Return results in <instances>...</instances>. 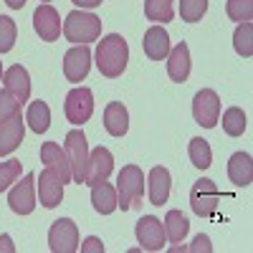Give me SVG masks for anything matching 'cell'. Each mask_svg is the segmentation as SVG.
I'll use <instances>...</instances> for the list:
<instances>
[{
  "instance_id": "cell-1",
  "label": "cell",
  "mask_w": 253,
  "mask_h": 253,
  "mask_svg": "<svg viewBox=\"0 0 253 253\" xmlns=\"http://www.w3.org/2000/svg\"><path fill=\"white\" fill-rule=\"evenodd\" d=\"M126 61H129V46L119 33H109L99 41L96 46V69L101 71V76L107 79H117L124 74Z\"/></svg>"
},
{
  "instance_id": "cell-2",
  "label": "cell",
  "mask_w": 253,
  "mask_h": 253,
  "mask_svg": "<svg viewBox=\"0 0 253 253\" xmlns=\"http://www.w3.org/2000/svg\"><path fill=\"white\" fill-rule=\"evenodd\" d=\"M144 193V175L137 165H124L117 175V208L132 210L142 205Z\"/></svg>"
},
{
  "instance_id": "cell-3",
  "label": "cell",
  "mask_w": 253,
  "mask_h": 253,
  "mask_svg": "<svg viewBox=\"0 0 253 253\" xmlns=\"http://www.w3.org/2000/svg\"><path fill=\"white\" fill-rule=\"evenodd\" d=\"M63 36L76 46H89L91 41H96L101 36V20L94 13L71 10L66 15V20H63Z\"/></svg>"
},
{
  "instance_id": "cell-4",
  "label": "cell",
  "mask_w": 253,
  "mask_h": 253,
  "mask_svg": "<svg viewBox=\"0 0 253 253\" xmlns=\"http://www.w3.org/2000/svg\"><path fill=\"white\" fill-rule=\"evenodd\" d=\"M63 150H66V157H69V165H71V182L84 185L86 165H89V144H86L84 132L81 129H71L66 134V142H63Z\"/></svg>"
},
{
  "instance_id": "cell-5",
  "label": "cell",
  "mask_w": 253,
  "mask_h": 253,
  "mask_svg": "<svg viewBox=\"0 0 253 253\" xmlns=\"http://www.w3.org/2000/svg\"><path fill=\"white\" fill-rule=\"evenodd\" d=\"M220 205V190L215 187L213 180H198L190 190V208L198 218H215Z\"/></svg>"
},
{
  "instance_id": "cell-6",
  "label": "cell",
  "mask_w": 253,
  "mask_h": 253,
  "mask_svg": "<svg viewBox=\"0 0 253 253\" xmlns=\"http://www.w3.org/2000/svg\"><path fill=\"white\" fill-rule=\"evenodd\" d=\"M63 112L71 124H86L94 114V94L86 86H76L66 94L63 101Z\"/></svg>"
},
{
  "instance_id": "cell-7",
  "label": "cell",
  "mask_w": 253,
  "mask_h": 253,
  "mask_svg": "<svg viewBox=\"0 0 253 253\" xmlns=\"http://www.w3.org/2000/svg\"><path fill=\"white\" fill-rule=\"evenodd\" d=\"M193 117L203 129H213L220 122V96L213 89H200L193 99Z\"/></svg>"
},
{
  "instance_id": "cell-8",
  "label": "cell",
  "mask_w": 253,
  "mask_h": 253,
  "mask_svg": "<svg viewBox=\"0 0 253 253\" xmlns=\"http://www.w3.org/2000/svg\"><path fill=\"white\" fill-rule=\"evenodd\" d=\"M48 246L53 253H76L79 251V228L71 218H61L48 230Z\"/></svg>"
},
{
  "instance_id": "cell-9",
  "label": "cell",
  "mask_w": 253,
  "mask_h": 253,
  "mask_svg": "<svg viewBox=\"0 0 253 253\" xmlns=\"http://www.w3.org/2000/svg\"><path fill=\"white\" fill-rule=\"evenodd\" d=\"M33 28H36L38 38L46 41V43H53V41H58V38H61V31H63L58 10H56L53 5H48V3L38 5L36 13H33Z\"/></svg>"
},
{
  "instance_id": "cell-10",
  "label": "cell",
  "mask_w": 253,
  "mask_h": 253,
  "mask_svg": "<svg viewBox=\"0 0 253 253\" xmlns=\"http://www.w3.org/2000/svg\"><path fill=\"white\" fill-rule=\"evenodd\" d=\"M33 187H36V177L33 175H26L20 182L15 180L13 190L8 193V205H10L13 213L31 215L36 210V193H33Z\"/></svg>"
},
{
  "instance_id": "cell-11",
  "label": "cell",
  "mask_w": 253,
  "mask_h": 253,
  "mask_svg": "<svg viewBox=\"0 0 253 253\" xmlns=\"http://www.w3.org/2000/svg\"><path fill=\"white\" fill-rule=\"evenodd\" d=\"M114 170V155L107 150V147H96L94 152H89V165H86V177H84V185H99L104 180H109Z\"/></svg>"
},
{
  "instance_id": "cell-12",
  "label": "cell",
  "mask_w": 253,
  "mask_h": 253,
  "mask_svg": "<svg viewBox=\"0 0 253 253\" xmlns=\"http://www.w3.org/2000/svg\"><path fill=\"white\" fill-rule=\"evenodd\" d=\"M91 69V51L89 46H74L66 56H63V76L71 84H79L89 76Z\"/></svg>"
},
{
  "instance_id": "cell-13",
  "label": "cell",
  "mask_w": 253,
  "mask_h": 253,
  "mask_svg": "<svg viewBox=\"0 0 253 253\" xmlns=\"http://www.w3.org/2000/svg\"><path fill=\"white\" fill-rule=\"evenodd\" d=\"M134 233H137V241L144 251H162L165 248V228H162V220H157L155 215H142Z\"/></svg>"
},
{
  "instance_id": "cell-14",
  "label": "cell",
  "mask_w": 253,
  "mask_h": 253,
  "mask_svg": "<svg viewBox=\"0 0 253 253\" xmlns=\"http://www.w3.org/2000/svg\"><path fill=\"white\" fill-rule=\"evenodd\" d=\"M36 187H38V200L43 208H56L63 200V180L51 167H46L41 172V177L36 180Z\"/></svg>"
},
{
  "instance_id": "cell-15",
  "label": "cell",
  "mask_w": 253,
  "mask_h": 253,
  "mask_svg": "<svg viewBox=\"0 0 253 253\" xmlns=\"http://www.w3.org/2000/svg\"><path fill=\"white\" fill-rule=\"evenodd\" d=\"M3 81H5V91L23 107V104L28 101V96H31V76H28V71L20 66V63H15V66H10L3 74Z\"/></svg>"
},
{
  "instance_id": "cell-16",
  "label": "cell",
  "mask_w": 253,
  "mask_h": 253,
  "mask_svg": "<svg viewBox=\"0 0 253 253\" xmlns=\"http://www.w3.org/2000/svg\"><path fill=\"white\" fill-rule=\"evenodd\" d=\"M170 187H172V177L170 170L162 165L152 167L150 177H147V193H150V203L152 205H165L167 198H170Z\"/></svg>"
},
{
  "instance_id": "cell-17",
  "label": "cell",
  "mask_w": 253,
  "mask_h": 253,
  "mask_svg": "<svg viewBox=\"0 0 253 253\" xmlns=\"http://www.w3.org/2000/svg\"><path fill=\"white\" fill-rule=\"evenodd\" d=\"M41 162H46V167L58 172V177L63 180V185L71 182V165L66 157V150H61L58 142H46L41 147Z\"/></svg>"
},
{
  "instance_id": "cell-18",
  "label": "cell",
  "mask_w": 253,
  "mask_h": 253,
  "mask_svg": "<svg viewBox=\"0 0 253 253\" xmlns=\"http://www.w3.org/2000/svg\"><path fill=\"white\" fill-rule=\"evenodd\" d=\"M142 48L147 53V58L150 61H165L167 53H170V36H167V31L162 26H152L147 28L144 33V41H142Z\"/></svg>"
},
{
  "instance_id": "cell-19",
  "label": "cell",
  "mask_w": 253,
  "mask_h": 253,
  "mask_svg": "<svg viewBox=\"0 0 253 253\" xmlns=\"http://www.w3.org/2000/svg\"><path fill=\"white\" fill-rule=\"evenodd\" d=\"M23 132H26V126H23V117H20V112L15 117H10L8 122L0 124V155H13L20 142H23Z\"/></svg>"
},
{
  "instance_id": "cell-20",
  "label": "cell",
  "mask_w": 253,
  "mask_h": 253,
  "mask_svg": "<svg viewBox=\"0 0 253 253\" xmlns=\"http://www.w3.org/2000/svg\"><path fill=\"white\" fill-rule=\"evenodd\" d=\"M190 69H193V61H190V48L187 43H177L175 48H170L167 53V74H170L172 81L177 84H185L187 76H190Z\"/></svg>"
},
{
  "instance_id": "cell-21",
  "label": "cell",
  "mask_w": 253,
  "mask_h": 253,
  "mask_svg": "<svg viewBox=\"0 0 253 253\" xmlns=\"http://www.w3.org/2000/svg\"><path fill=\"white\" fill-rule=\"evenodd\" d=\"M104 129H107L112 137H124L129 132V112H126L124 104L112 101L104 109Z\"/></svg>"
},
{
  "instance_id": "cell-22",
  "label": "cell",
  "mask_w": 253,
  "mask_h": 253,
  "mask_svg": "<svg viewBox=\"0 0 253 253\" xmlns=\"http://www.w3.org/2000/svg\"><path fill=\"white\" fill-rule=\"evenodd\" d=\"M228 177H230V182L238 185V187H248L251 180H253V162H251V155H246V152L230 155V160H228Z\"/></svg>"
},
{
  "instance_id": "cell-23",
  "label": "cell",
  "mask_w": 253,
  "mask_h": 253,
  "mask_svg": "<svg viewBox=\"0 0 253 253\" xmlns=\"http://www.w3.org/2000/svg\"><path fill=\"white\" fill-rule=\"evenodd\" d=\"M91 203H94V210L101 215H112L117 210V187L109 185L107 180L99 182L91 187Z\"/></svg>"
},
{
  "instance_id": "cell-24",
  "label": "cell",
  "mask_w": 253,
  "mask_h": 253,
  "mask_svg": "<svg viewBox=\"0 0 253 253\" xmlns=\"http://www.w3.org/2000/svg\"><path fill=\"white\" fill-rule=\"evenodd\" d=\"M26 122L28 126L36 132V134H46L48 132V126H51V109H48V104L46 101H33L28 112H26Z\"/></svg>"
},
{
  "instance_id": "cell-25",
  "label": "cell",
  "mask_w": 253,
  "mask_h": 253,
  "mask_svg": "<svg viewBox=\"0 0 253 253\" xmlns=\"http://www.w3.org/2000/svg\"><path fill=\"white\" fill-rule=\"evenodd\" d=\"M165 238H170L172 243H180L185 236H187V230H190V223L187 218L182 215V210H170V213L165 215Z\"/></svg>"
},
{
  "instance_id": "cell-26",
  "label": "cell",
  "mask_w": 253,
  "mask_h": 253,
  "mask_svg": "<svg viewBox=\"0 0 253 253\" xmlns=\"http://www.w3.org/2000/svg\"><path fill=\"white\" fill-rule=\"evenodd\" d=\"M144 15L155 23H170L175 18V3L172 0H144Z\"/></svg>"
},
{
  "instance_id": "cell-27",
  "label": "cell",
  "mask_w": 253,
  "mask_h": 253,
  "mask_svg": "<svg viewBox=\"0 0 253 253\" xmlns=\"http://www.w3.org/2000/svg\"><path fill=\"white\" fill-rule=\"evenodd\" d=\"M187 155H190V162H193L198 170H208V167L213 165V150H210V144H208L203 137L190 139Z\"/></svg>"
},
{
  "instance_id": "cell-28",
  "label": "cell",
  "mask_w": 253,
  "mask_h": 253,
  "mask_svg": "<svg viewBox=\"0 0 253 253\" xmlns=\"http://www.w3.org/2000/svg\"><path fill=\"white\" fill-rule=\"evenodd\" d=\"M233 48L243 58H251L253 56V26H251V20L238 23V28L233 33Z\"/></svg>"
},
{
  "instance_id": "cell-29",
  "label": "cell",
  "mask_w": 253,
  "mask_h": 253,
  "mask_svg": "<svg viewBox=\"0 0 253 253\" xmlns=\"http://www.w3.org/2000/svg\"><path fill=\"white\" fill-rule=\"evenodd\" d=\"M223 132L228 137H241L246 132V114L238 107H230L223 112Z\"/></svg>"
},
{
  "instance_id": "cell-30",
  "label": "cell",
  "mask_w": 253,
  "mask_h": 253,
  "mask_svg": "<svg viewBox=\"0 0 253 253\" xmlns=\"http://www.w3.org/2000/svg\"><path fill=\"white\" fill-rule=\"evenodd\" d=\"M15 38H18V26H15V20L8 18V15H0V53L13 51Z\"/></svg>"
},
{
  "instance_id": "cell-31",
  "label": "cell",
  "mask_w": 253,
  "mask_h": 253,
  "mask_svg": "<svg viewBox=\"0 0 253 253\" xmlns=\"http://www.w3.org/2000/svg\"><path fill=\"white\" fill-rule=\"evenodd\" d=\"M208 10V0H180V18L185 23H198Z\"/></svg>"
},
{
  "instance_id": "cell-32",
  "label": "cell",
  "mask_w": 253,
  "mask_h": 253,
  "mask_svg": "<svg viewBox=\"0 0 253 253\" xmlns=\"http://www.w3.org/2000/svg\"><path fill=\"white\" fill-rule=\"evenodd\" d=\"M225 13H228L230 20H236V23H246L253 15V0H228Z\"/></svg>"
},
{
  "instance_id": "cell-33",
  "label": "cell",
  "mask_w": 253,
  "mask_h": 253,
  "mask_svg": "<svg viewBox=\"0 0 253 253\" xmlns=\"http://www.w3.org/2000/svg\"><path fill=\"white\" fill-rule=\"evenodd\" d=\"M18 177H20V160L0 162V193H5Z\"/></svg>"
},
{
  "instance_id": "cell-34",
  "label": "cell",
  "mask_w": 253,
  "mask_h": 253,
  "mask_svg": "<svg viewBox=\"0 0 253 253\" xmlns=\"http://www.w3.org/2000/svg\"><path fill=\"white\" fill-rule=\"evenodd\" d=\"M18 112H20V104L3 89V91H0V124L8 122L10 117H15Z\"/></svg>"
},
{
  "instance_id": "cell-35",
  "label": "cell",
  "mask_w": 253,
  "mask_h": 253,
  "mask_svg": "<svg viewBox=\"0 0 253 253\" xmlns=\"http://www.w3.org/2000/svg\"><path fill=\"white\" fill-rule=\"evenodd\" d=\"M185 251H190V253H200V251H203V253H210V251H213V246H210V238H208V236L200 233V236H195L193 246H187Z\"/></svg>"
},
{
  "instance_id": "cell-36",
  "label": "cell",
  "mask_w": 253,
  "mask_h": 253,
  "mask_svg": "<svg viewBox=\"0 0 253 253\" xmlns=\"http://www.w3.org/2000/svg\"><path fill=\"white\" fill-rule=\"evenodd\" d=\"M81 253H104V243L96 236H89L86 241L81 243Z\"/></svg>"
},
{
  "instance_id": "cell-37",
  "label": "cell",
  "mask_w": 253,
  "mask_h": 253,
  "mask_svg": "<svg viewBox=\"0 0 253 253\" xmlns=\"http://www.w3.org/2000/svg\"><path fill=\"white\" fill-rule=\"evenodd\" d=\"M0 253H15V246H13L10 236H0Z\"/></svg>"
},
{
  "instance_id": "cell-38",
  "label": "cell",
  "mask_w": 253,
  "mask_h": 253,
  "mask_svg": "<svg viewBox=\"0 0 253 253\" xmlns=\"http://www.w3.org/2000/svg\"><path fill=\"white\" fill-rule=\"evenodd\" d=\"M74 5H79V8H86V10H91V8H99L101 5V0H71Z\"/></svg>"
},
{
  "instance_id": "cell-39",
  "label": "cell",
  "mask_w": 253,
  "mask_h": 253,
  "mask_svg": "<svg viewBox=\"0 0 253 253\" xmlns=\"http://www.w3.org/2000/svg\"><path fill=\"white\" fill-rule=\"evenodd\" d=\"M5 5H8V8H13V10H20V8L26 5V0H5Z\"/></svg>"
},
{
  "instance_id": "cell-40",
  "label": "cell",
  "mask_w": 253,
  "mask_h": 253,
  "mask_svg": "<svg viewBox=\"0 0 253 253\" xmlns=\"http://www.w3.org/2000/svg\"><path fill=\"white\" fill-rule=\"evenodd\" d=\"M0 76H3V63H0Z\"/></svg>"
},
{
  "instance_id": "cell-41",
  "label": "cell",
  "mask_w": 253,
  "mask_h": 253,
  "mask_svg": "<svg viewBox=\"0 0 253 253\" xmlns=\"http://www.w3.org/2000/svg\"><path fill=\"white\" fill-rule=\"evenodd\" d=\"M41 3H51V0H41Z\"/></svg>"
}]
</instances>
